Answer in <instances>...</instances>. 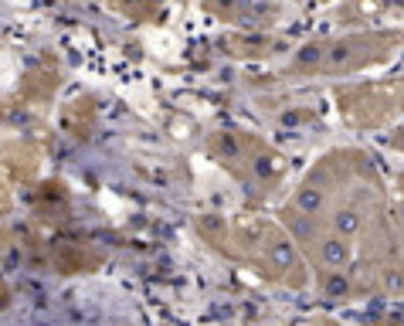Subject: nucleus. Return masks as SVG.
<instances>
[{"label":"nucleus","instance_id":"f257e3e1","mask_svg":"<svg viewBox=\"0 0 404 326\" xmlns=\"http://www.w3.org/2000/svg\"><path fill=\"white\" fill-rule=\"evenodd\" d=\"M327 258H329V262H343V258H347V249H343L340 242H329V245H327Z\"/></svg>","mask_w":404,"mask_h":326}]
</instances>
